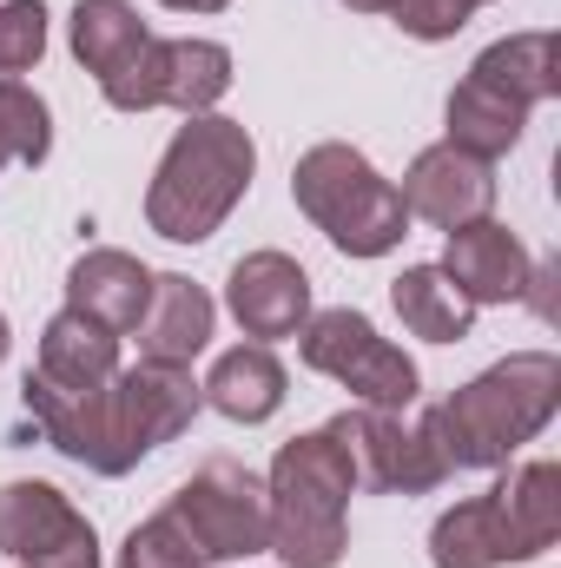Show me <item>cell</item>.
I'll list each match as a JSON object with an SVG mask.
<instances>
[{
    "instance_id": "obj_1",
    "label": "cell",
    "mask_w": 561,
    "mask_h": 568,
    "mask_svg": "<svg viewBox=\"0 0 561 568\" xmlns=\"http://www.w3.org/2000/svg\"><path fill=\"white\" fill-rule=\"evenodd\" d=\"M20 404L67 463H80L93 476H126L152 449H165L178 429H192V417L205 410V390L185 364L140 357L133 371H113L100 390H53L27 371Z\"/></svg>"
},
{
    "instance_id": "obj_2",
    "label": "cell",
    "mask_w": 561,
    "mask_h": 568,
    "mask_svg": "<svg viewBox=\"0 0 561 568\" xmlns=\"http://www.w3.org/2000/svg\"><path fill=\"white\" fill-rule=\"evenodd\" d=\"M252 172H258V145L238 120L192 113L159 152V172L145 185V225L165 245H205L252 192Z\"/></svg>"
},
{
    "instance_id": "obj_3",
    "label": "cell",
    "mask_w": 561,
    "mask_h": 568,
    "mask_svg": "<svg viewBox=\"0 0 561 568\" xmlns=\"http://www.w3.org/2000/svg\"><path fill=\"white\" fill-rule=\"evenodd\" d=\"M561 404V357L555 351H516L469 377L456 397L436 404V436L449 469H502L522 443H536Z\"/></svg>"
},
{
    "instance_id": "obj_4",
    "label": "cell",
    "mask_w": 561,
    "mask_h": 568,
    "mask_svg": "<svg viewBox=\"0 0 561 568\" xmlns=\"http://www.w3.org/2000/svg\"><path fill=\"white\" fill-rule=\"evenodd\" d=\"M350 496L357 469L330 429H304L272 456L265 509H272V556L284 568H337L350 549Z\"/></svg>"
},
{
    "instance_id": "obj_5",
    "label": "cell",
    "mask_w": 561,
    "mask_h": 568,
    "mask_svg": "<svg viewBox=\"0 0 561 568\" xmlns=\"http://www.w3.org/2000/svg\"><path fill=\"white\" fill-rule=\"evenodd\" d=\"M290 199L344 258H384V252H397L410 239L404 192L344 140L310 145L290 165Z\"/></svg>"
},
{
    "instance_id": "obj_6",
    "label": "cell",
    "mask_w": 561,
    "mask_h": 568,
    "mask_svg": "<svg viewBox=\"0 0 561 568\" xmlns=\"http://www.w3.org/2000/svg\"><path fill=\"white\" fill-rule=\"evenodd\" d=\"M297 357H304L317 377L344 384V390H350L357 404H370V410H410L417 390H422L417 364H410L364 311H350V304L310 311L304 331H297Z\"/></svg>"
},
{
    "instance_id": "obj_7",
    "label": "cell",
    "mask_w": 561,
    "mask_h": 568,
    "mask_svg": "<svg viewBox=\"0 0 561 568\" xmlns=\"http://www.w3.org/2000/svg\"><path fill=\"white\" fill-rule=\"evenodd\" d=\"M330 436L344 443L350 469H357V489H384V496H429L449 483V456H442V436H436V410H417L404 424V410H344L330 417Z\"/></svg>"
},
{
    "instance_id": "obj_8",
    "label": "cell",
    "mask_w": 561,
    "mask_h": 568,
    "mask_svg": "<svg viewBox=\"0 0 561 568\" xmlns=\"http://www.w3.org/2000/svg\"><path fill=\"white\" fill-rule=\"evenodd\" d=\"M165 509L178 516V529L198 542L205 562H245V556H265V542H272L265 476H252L238 456L198 463Z\"/></svg>"
},
{
    "instance_id": "obj_9",
    "label": "cell",
    "mask_w": 561,
    "mask_h": 568,
    "mask_svg": "<svg viewBox=\"0 0 561 568\" xmlns=\"http://www.w3.org/2000/svg\"><path fill=\"white\" fill-rule=\"evenodd\" d=\"M100 93H106V106L113 113H159V106H172V113H212L225 93H232V47H218V40H145V53L126 67V73H113V80H100Z\"/></svg>"
},
{
    "instance_id": "obj_10",
    "label": "cell",
    "mask_w": 561,
    "mask_h": 568,
    "mask_svg": "<svg viewBox=\"0 0 561 568\" xmlns=\"http://www.w3.org/2000/svg\"><path fill=\"white\" fill-rule=\"evenodd\" d=\"M0 556L20 568H100L93 523L53 483H0Z\"/></svg>"
},
{
    "instance_id": "obj_11",
    "label": "cell",
    "mask_w": 561,
    "mask_h": 568,
    "mask_svg": "<svg viewBox=\"0 0 561 568\" xmlns=\"http://www.w3.org/2000/svg\"><path fill=\"white\" fill-rule=\"evenodd\" d=\"M397 192H404L410 219L436 225V232H456V225L496 212V165L469 159V152H456V145L442 140V145H422L417 159H410V172H404Z\"/></svg>"
},
{
    "instance_id": "obj_12",
    "label": "cell",
    "mask_w": 561,
    "mask_h": 568,
    "mask_svg": "<svg viewBox=\"0 0 561 568\" xmlns=\"http://www.w3.org/2000/svg\"><path fill=\"white\" fill-rule=\"evenodd\" d=\"M225 311L238 317V331L252 344L297 337L310 317V272L290 252H245L225 278Z\"/></svg>"
},
{
    "instance_id": "obj_13",
    "label": "cell",
    "mask_w": 561,
    "mask_h": 568,
    "mask_svg": "<svg viewBox=\"0 0 561 568\" xmlns=\"http://www.w3.org/2000/svg\"><path fill=\"white\" fill-rule=\"evenodd\" d=\"M442 272H449V284L482 311V304H516V297L529 291L536 258H529V245H522L502 219H469V225L449 232Z\"/></svg>"
},
{
    "instance_id": "obj_14",
    "label": "cell",
    "mask_w": 561,
    "mask_h": 568,
    "mask_svg": "<svg viewBox=\"0 0 561 568\" xmlns=\"http://www.w3.org/2000/svg\"><path fill=\"white\" fill-rule=\"evenodd\" d=\"M212 324H218V304L205 284H192L185 272H152V297H145V317L126 331L140 337L145 364H185L212 344Z\"/></svg>"
},
{
    "instance_id": "obj_15",
    "label": "cell",
    "mask_w": 561,
    "mask_h": 568,
    "mask_svg": "<svg viewBox=\"0 0 561 568\" xmlns=\"http://www.w3.org/2000/svg\"><path fill=\"white\" fill-rule=\"evenodd\" d=\"M145 297H152V265H140V258L120 252V245H93V252L67 272V311L106 324L113 337H126L145 317Z\"/></svg>"
},
{
    "instance_id": "obj_16",
    "label": "cell",
    "mask_w": 561,
    "mask_h": 568,
    "mask_svg": "<svg viewBox=\"0 0 561 568\" xmlns=\"http://www.w3.org/2000/svg\"><path fill=\"white\" fill-rule=\"evenodd\" d=\"M113 371H120V337H113L106 324H93V317H80V311L47 317V331H40V364H33L40 384H53V390H100Z\"/></svg>"
},
{
    "instance_id": "obj_17",
    "label": "cell",
    "mask_w": 561,
    "mask_h": 568,
    "mask_svg": "<svg viewBox=\"0 0 561 568\" xmlns=\"http://www.w3.org/2000/svg\"><path fill=\"white\" fill-rule=\"evenodd\" d=\"M284 364L272 344H232L218 364H212V377L198 384L205 390V404L218 410V417H232V424H272L284 404Z\"/></svg>"
},
{
    "instance_id": "obj_18",
    "label": "cell",
    "mask_w": 561,
    "mask_h": 568,
    "mask_svg": "<svg viewBox=\"0 0 561 568\" xmlns=\"http://www.w3.org/2000/svg\"><path fill=\"white\" fill-rule=\"evenodd\" d=\"M496 509H502V523H509V542H516V556L522 562H536V556H549L561 536V463H522V469H509L496 489Z\"/></svg>"
},
{
    "instance_id": "obj_19",
    "label": "cell",
    "mask_w": 561,
    "mask_h": 568,
    "mask_svg": "<svg viewBox=\"0 0 561 568\" xmlns=\"http://www.w3.org/2000/svg\"><path fill=\"white\" fill-rule=\"evenodd\" d=\"M67 40H73V60H80L93 80H113V73H126L145 53L152 27L140 20L133 0H80L73 20H67Z\"/></svg>"
},
{
    "instance_id": "obj_20",
    "label": "cell",
    "mask_w": 561,
    "mask_h": 568,
    "mask_svg": "<svg viewBox=\"0 0 561 568\" xmlns=\"http://www.w3.org/2000/svg\"><path fill=\"white\" fill-rule=\"evenodd\" d=\"M429 562H436V568H502V562H522V556H516V542H509V523H502V509H496V496H489V489L436 516V529H429Z\"/></svg>"
},
{
    "instance_id": "obj_21",
    "label": "cell",
    "mask_w": 561,
    "mask_h": 568,
    "mask_svg": "<svg viewBox=\"0 0 561 568\" xmlns=\"http://www.w3.org/2000/svg\"><path fill=\"white\" fill-rule=\"evenodd\" d=\"M449 145L456 152H469V159H502V152H516L522 133H529V106H516V100H502L496 87H482L476 73L449 93Z\"/></svg>"
},
{
    "instance_id": "obj_22",
    "label": "cell",
    "mask_w": 561,
    "mask_h": 568,
    "mask_svg": "<svg viewBox=\"0 0 561 568\" xmlns=\"http://www.w3.org/2000/svg\"><path fill=\"white\" fill-rule=\"evenodd\" d=\"M390 304H397L404 331L422 337V344H462L469 324H476V304L449 284L442 265H404L397 284H390Z\"/></svg>"
},
{
    "instance_id": "obj_23",
    "label": "cell",
    "mask_w": 561,
    "mask_h": 568,
    "mask_svg": "<svg viewBox=\"0 0 561 568\" xmlns=\"http://www.w3.org/2000/svg\"><path fill=\"white\" fill-rule=\"evenodd\" d=\"M469 73H476L482 87H496L502 100H516V106H529V113H536L542 100H555V93H561L555 33H509V40L482 47Z\"/></svg>"
},
{
    "instance_id": "obj_24",
    "label": "cell",
    "mask_w": 561,
    "mask_h": 568,
    "mask_svg": "<svg viewBox=\"0 0 561 568\" xmlns=\"http://www.w3.org/2000/svg\"><path fill=\"white\" fill-rule=\"evenodd\" d=\"M0 140L20 165H47L53 152V113L27 80H0Z\"/></svg>"
},
{
    "instance_id": "obj_25",
    "label": "cell",
    "mask_w": 561,
    "mask_h": 568,
    "mask_svg": "<svg viewBox=\"0 0 561 568\" xmlns=\"http://www.w3.org/2000/svg\"><path fill=\"white\" fill-rule=\"evenodd\" d=\"M120 568H205V556H198V542L178 529V516L159 509V516H145L140 529L120 542Z\"/></svg>"
},
{
    "instance_id": "obj_26",
    "label": "cell",
    "mask_w": 561,
    "mask_h": 568,
    "mask_svg": "<svg viewBox=\"0 0 561 568\" xmlns=\"http://www.w3.org/2000/svg\"><path fill=\"white\" fill-rule=\"evenodd\" d=\"M47 53V7L40 0H0V80H20Z\"/></svg>"
},
{
    "instance_id": "obj_27",
    "label": "cell",
    "mask_w": 561,
    "mask_h": 568,
    "mask_svg": "<svg viewBox=\"0 0 561 568\" xmlns=\"http://www.w3.org/2000/svg\"><path fill=\"white\" fill-rule=\"evenodd\" d=\"M410 40H456L476 13L462 7V0H397V13H390Z\"/></svg>"
},
{
    "instance_id": "obj_28",
    "label": "cell",
    "mask_w": 561,
    "mask_h": 568,
    "mask_svg": "<svg viewBox=\"0 0 561 568\" xmlns=\"http://www.w3.org/2000/svg\"><path fill=\"white\" fill-rule=\"evenodd\" d=\"M159 7H172V13H225L232 0H159Z\"/></svg>"
},
{
    "instance_id": "obj_29",
    "label": "cell",
    "mask_w": 561,
    "mask_h": 568,
    "mask_svg": "<svg viewBox=\"0 0 561 568\" xmlns=\"http://www.w3.org/2000/svg\"><path fill=\"white\" fill-rule=\"evenodd\" d=\"M350 13H397V0H344Z\"/></svg>"
},
{
    "instance_id": "obj_30",
    "label": "cell",
    "mask_w": 561,
    "mask_h": 568,
    "mask_svg": "<svg viewBox=\"0 0 561 568\" xmlns=\"http://www.w3.org/2000/svg\"><path fill=\"white\" fill-rule=\"evenodd\" d=\"M7 351H13V331H7V317H0V364H7Z\"/></svg>"
},
{
    "instance_id": "obj_31",
    "label": "cell",
    "mask_w": 561,
    "mask_h": 568,
    "mask_svg": "<svg viewBox=\"0 0 561 568\" xmlns=\"http://www.w3.org/2000/svg\"><path fill=\"white\" fill-rule=\"evenodd\" d=\"M462 7H469V13H476V7H489V0H462Z\"/></svg>"
},
{
    "instance_id": "obj_32",
    "label": "cell",
    "mask_w": 561,
    "mask_h": 568,
    "mask_svg": "<svg viewBox=\"0 0 561 568\" xmlns=\"http://www.w3.org/2000/svg\"><path fill=\"white\" fill-rule=\"evenodd\" d=\"M7 159H13V152H7V140H0V165H7Z\"/></svg>"
},
{
    "instance_id": "obj_33",
    "label": "cell",
    "mask_w": 561,
    "mask_h": 568,
    "mask_svg": "<svg viewBox=\"0 0 561 568\" xmlns=\"http://www.w3.org/2000/svg\"><path fill=\"white\" fill-rule=\"evenodd\" d=\"M13 568H20V562H13Z\"/></svg>"
}]
</instances>
